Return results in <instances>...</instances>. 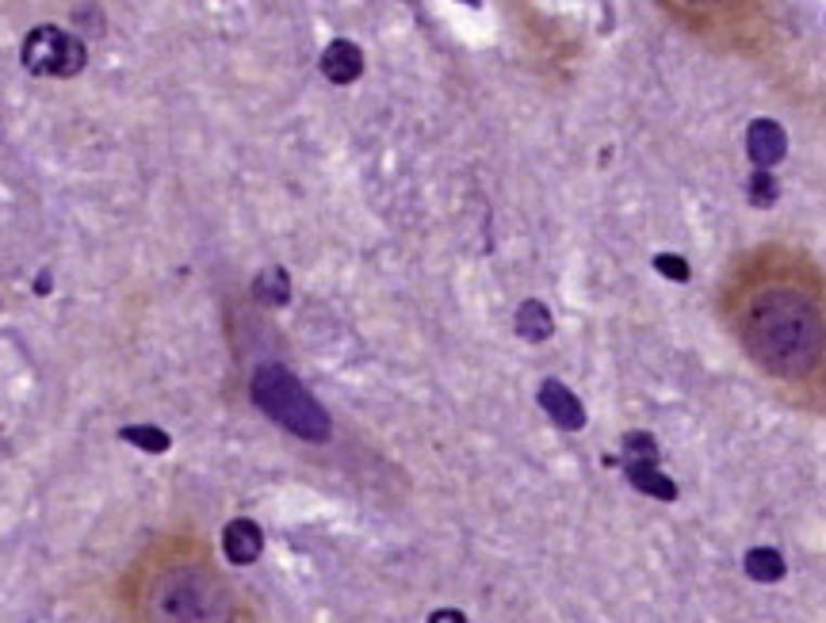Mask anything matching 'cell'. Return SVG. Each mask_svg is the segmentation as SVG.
<instances>
[{"mask_svg": "<svg viewBox=\"0 0 826 623\" xmlns=\"http://www.w3.org/2000/svg\"><path fill=\"white\" fill-rule=\"evenodd\" d=\"M743 340L750 356L773 375H808L818 360V310L808 295L792 287H773L758 295L743 317Z\"/></svg>", "mask_w": 826, "mask_h": 623, "instance_id": "cell-1", "label": "cell"}, {"mask_svg": "<svg viewBox=\"0 0 826 623\" xmlns=\"http://www.w3.org/2000/svg\"><path fill=\"white\" fill-rule=\"evenodd\" d=\"M146 623H230V597L211 570L180 562L150 585Z\"/></svg>", "mask_w": 826, "mask_h": 623, "instance_id": "cell-2", "label": "cell"}, {"mask_svg": "<svg viewBox=\"0 0 826 623\" xmlns=\"http://www.w3.org/2000/svg\"><path fill=\"white\" fill-rule=\"evenodd\" d=\"M249 394L268 421H275L292 437L307 440V444H325L333 437V417L325 413V405L284 364H260L253 372Z\"/></svg>", "mask_w": 826, "mask_h": 623, "instance_id": "cell-3", "label": "cell"}, {"mask_svg": "<svg viewBox=\"0 0 826 623\" xmlns=\"http://www.w3.org/2000/svg\"><path fill=\"white\" fill-rule=\"evenodd\" d=\"M24 69L35 77H77L89 65V47L77 35L62 31L54 24L31 27L24 39Z\"/></svg>", "mask_w": 826, "mask_h": 623, "instance_id": "cell-4", "label": "cell"}, {"mask_svg": "<svg viewBox=\"0 0 826 623\" xmlns=\"http://www.w3.org/2000/svg\"><path fill=\"white\" fill-rule=\"evenodd\" d=\"M535 398H540V410L547 413L559 429H567V432L585 429V405H582V398L567 387V382L543 379L540 390H535Z\"/></svg>", "mask_w": 826, "mask_h": 623, "instance_id": "cell-5", "label": "cell"}, {"mask_svg": "<svg viewBox=\"0 0 826 623\" xmlns=\"http://www.w3.org/2000/svg\"><path fill=\"white\" fill-rule=\"evenodd\" d=\"M788 154V134L777 119H753L746 127V157H750L758 169H773L780 165Z\"/></svg>", "mask_w": 826, "mask_h": 623, "instance_id": "cell-6", "label": "cell"}, {"mask_svg": "<svg viewBox=\"0 0 826 623\" xmlns=\"http://www.w3.org/2000/svg\"><path fill=\"white\" fill-rule=\"evenodd\" d=\"M260 550H264V532H260L257 520L237 517L222 528V555H227L234 567H253V562L260 559Z\"/></svg>", "mask_w": 826, "mask_h": 623, "instance_id": "cell-7", "label": "cell"}, {"mask_svg": "<svg viewBox=\"0 0 826 623\" xmlns=\"http://www.w3.org/2000/svg\"><path fill=\"white\" fill-rule=\"evenodd\" d=\"M318 65H322L325 81L352 85V81H360V74H364V50L349 39H333L330 47L322 50V62Z\"/></svg>", "mask_w": 826, "mask_h": 623, "instance_id": "cell-8", "label": "cell"}, {"mask_svg": "<svg viewBox=\"0 0 826 623\" xmlns=\"http://www.w3.org/2000/svg\"><path fill=\"white\" fill-rule=\"evenodd\" d=\"M628 482H632L640 494L655 497V502H677V482L670 475H662L658 463H624Z\"/></svg>", "mask_w": 826, "mask_h": 623, "instance_id": "cell-9", "label": "cell"}, {"mask_svg": "<svg viewBox=\"0 0 826 623\" xmlns=\"http://www.w3.org/2000/svg\"><path fill=\"white\" fill-rule=\"evenodd\" d=\"M743 570H746L750 582L777 585L780 577L788 574V562H785V555H780L777 547H750L746 550V559H743Z\"/></svg>", "mask_w": 826, "mask_h": 623, "instance_id": "cell-10", "label": "cell"}, {"mask_svg": "<svg viewBox=\"0 0 826 623\" xmlns=\"http://www.w3.org/2000/svg\"><path fill=\"white\" fill-rule=\"evenodd\" d=\"M517 333L520 337L528 340V345H543V340L555 333V317H551V310H547V302H540V299H525L517 307Z\"/></svg>", "mask_w": 826, "mask_h": 623, "instance_id": "cell-11", "label": "cell"}, {"mask_svg": "<svg viewBox=\"0 0 826 623\" xmlns=\"http://www.w3.org/2000/svg\"><path fill=\"white\" fill-rule=\"evenodd\" d=\"M253 299L264 302V307H287L292 302V275H287V268L280 264L260 268L257 280H253Z\"/></svg>", "mask_w": 826, "mask_h": 623, "instance_id": "cell-12", "label": "cell"}, {"mask_svg": "<svg viewBox=\"0 0 826 623\" xmlns=\"http://www.w3.org/2000/svg\"><path fill=\"white\" fill-rule=\"evenodd\" d=\"M119 437L150 455H162L172 447V437L165 429H157V425H127V429H119Z\"/></svg>", "mask_w": 826, "mask_h": 623, "instance_id": "cell-13", "label": "cell"}, {"mask_svg": "<svg viewBox=\"0 0 826 623\" xmlns=\"http://www.w3.org/2000/svg\"><path fill=\"white\" fill-rule=\"evenodd\" d=\"M746 199H750L753 207H773V203L780 199V184H777V177H773L770 169H758L750 180H746Z\"/></svg>", "mask_w": 826, "mask_h": 623, "instance_id": "cell-14", "label": "cell"}, {"mask_svg": "<svg viewBox=\"0 0 826 623\" xmlns=\"http://www.w3.org/2000/svg\"><path fill=\"white\" fill-rule=\"evenodd\" d=\"M662 452H658V440L650 432L635 429L624 437V463H658Z\"/></svg>", "mask_w": 826, "mask_h": 623, "instance_id": "cell-15", "label": "cell"}, {"mask_svg": "<svg viewBox=\"0 0 826 623\" xmlns=\"http://www.w3.org/2000/svg\"><path fill=\"white\" fill-rule=\"evenodd\" d=\"M655 272H662L670 284H688V260H681L677 252H658Z\"/></svg>", "mask_w": 826, "mask_h": 623, "instance_id": "cell-16", "label": "cell"}, {"mask_svg": "<svg viewBox=\"0 0 826 623\" xmlns=\"http://www.w3.org/2000/svg\"><path fill=\"white\" fill-rule=\"evenodd\" d=\"M429 623H467V615H463L460 608H437V612L429 615Z\"/></svg>", "mask_w": 826, "mask_h": 623, "instance_id": "cell-17", "label": "cell"}, {"mask_svg": "<svg viewBox=\"0 0 826 623\" xmlns=\"http://www.w3.org/2000/svg\"><path fill=\"white\" fill-rule=\"evenodd\" d=\"M697 4H715V0H697Z\"/></svg>", "mask_w": 826, "mask_h": 623, "instance_id": "cell-18", "label": "cell"}, {"mask_svg": "<svg viewBox=\"0 0 826 623\" xmlns=\"http://www.w3.org/2000/svg\"><path fill=\"white\" fill-rule=\"evenodd\" d=\"M463 4H478V0H463Z\"/></svg>", "mask_w": 826, "mask_h": 623, "instance_id": "cell-19", "label": "cell"}]
</instances>
